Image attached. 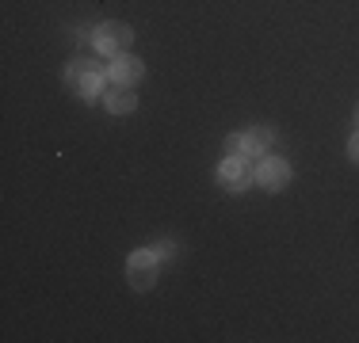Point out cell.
Wrapping results in <instances>:
<instances>
[{
  "mask_svg": "<svg viewBox=\"0 0 359 343\" xmlns=\"http://www.w3.org/2000/svg\"><path fill=\"white\" fill-rule=\"evenodd\" d=\"M355 118H359V111H355Z\"/></svg>",
  "mask_w": 359,
  "mask_h": 343,
  "instance_id": "4fadbf2b",
  "label": "cell"
},
{
  "mask_svg": "<svg viewBox=\"0 0 359 343\" xmlns=\"http://www.w3.org/2000/svg\"><path fill=\"white\" fill-rule=\"evenodd\" d=\"M226 153H229V157H245V137L229 134V137H226Z\"/></svg>",
  "mask_w": 359,
  "mask_h": 343,
  "instance_id": "9c48e42d",
  "label": "cell"
},
{
  "mask_svg": "<svg viewBox=\"0 0 359 343\" xmlns=\"http://www.w3.org/2000/svg\"><path fill=\"white\" fill-rule=\"evenodd\" d=\"M268 145H271L268 130H249V134H245V157H264Z\"/></svg>",
  "mask_w": 359,
  "mask_h": 343,
  "instance_id": "ba28073f",
  "label": "cell"
},
{
  "mask_svg": "<svg viewBox=\"0 0 359 343\" xmlns=\"http://www.w3.org/2000/svg\"><path fill=\"white\" fill-rule=\"evenodd\" d=\"M130 38H134V31L126 27V23H104V27L92 34L96 50H100V54H107V57H115L118 50H126V46H130Z\"/></svg>",
  "mask_w": 359,
  "mask_h": 343,
  "instance_id": "7a4b0ae2",
  "label": "cell"
},
{
  "mask_svg": "<svg viewBox=\"0 0 359 343\" xmlns=\"http://www.w3.org/2000/svg\"><path fill=\"white\" fill-rule=\"evenodd\" d=\"M157 255H153V248H138V252L126 260V274H130V286L134 290H149L153 279H157Z\"/></svg>",
  "mask_w": 359,
  "mask_h": 343,
  "instance_id": "6da1fadb",
  "label": "cell"
},
{
  "mask_svg": "<svg viewBox=\"0 0 359 343\" xmlns=\"http://www.w3.org/2000/svg\"><path fill=\"white\" fill-rule=\"evenodd\" d=\"M88 65H92V62H73L69 69H65V76H69V84H76V80H81V73H84Z\"/></svg>",
  "mask_w": 359,
  "mask_h": 343,
  "instance_id": "30bf717a",
  "label": "cell"
},
{
  "mask_svg": "<svg viewBox=\"0 0 359 343\" xmlns=\"http://www.w3.org/2000/svg\"><path fill=\"white\" fill-rule=\"evenodd\" d=\"M218 179H222L226 191H245V187H249V168L241 164V157H229V160H222Z\"/></svg>",
  "mask_w": 359,
  "mask_h": 343,
  "instance_id": "5b68a950",
  "label": "cell"
},
{
  "mask_svg": "<svg viewBox=\"0 0 359 343\" xmlns=\"http://www.w3.org/2000/svg\"><path fill=\"white\" fill-rule=\"evenodd\" d=\"M76 92H81L84 99H96L100 92H104V73H100L96 65H88V69L81 73V80H76Z\"/></svg>",
  "mask_w": 359,
  "mask_h": 343,
  "instance_id": "52a82bcc",
  "label": "cell"
},
{
  "mask_svg": "<svg viewBox=\"0 0 359 343\" xmlns=\"http://www.w3.org/2000/svg\"><path fill=\"white\" fill-rule=\"evenodd\" d=\"M153 255H157V260H165V255H172V244H168V240H161V244L153 248Z\"/></svg>",
  "mask_w": 359,
  "mask_h": 343,
  "instance_id": "7c38bea8",
  "label": "cell"
},
{
  "mask_svg": "<svg viewBox=\"0 0 359 343\" xmlns=\"http://www.w3.org/2000/svg\"><path fill=\"white\" fill-rule=\"evenodd\" d=\"M107 76L115 84H126V88H130V84L142 80V62H138V57H130V54H115V62L107 65Z\"/></svg>",
  "mask_w": 359,
  "mask_h": 343,
  "instance_id": "277c9868",
  "label": "cell"
},
{
  "mask_svg": "<svg viewBox=\"0 0 359 343\" xmlns=\"http://www.w3.org/2000/svg\"><path fill=\"white\" fill-rule=\"evenodd\" d=\"M104 107L111 115H126V111H134V92L126 84H115L111 92H104Z\"/></svg>",
  "mask_w": 359,
  "mask_h": 343,
  "instance_id": "8992f818",
  "label": "cell"
},
{
  "mask_svg": "<svg viewBox=\"0 0 359 343\" xmlns=\"http://www.w3.org/2000/svg\"><path fill=\"white\" fill-rule=\"evenodd\" d=\"M287 179H290V164H287V160H279V157H264L260 164H256V183L268 187V191H283Z\"/></svg>",
  "mask_w": 359,
  "mask_h": 343,
  "instance_id": "3957f363",
  "label": "cell"
},
{
  "mask_svg": "<svg viewBox=\"0 0 359 343\" xmlns=\"http://www.w3.org/2000/svg\"><path fill=\"white\" fill-rule=\"evenodd\" d=\"M348 157H352L355 164H359V130L352 134V141H348Z\"/></svg>",
  "mask_w": 359,
  "mask_h": 343,
  "instance_id": "8fae6325",
  "label": "cell"
}]
</instances>
